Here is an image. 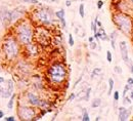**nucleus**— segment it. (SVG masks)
I'll list each match as a JSON object with an SVG mask.
<instances>
[{"instance_id":"1","label":"nucleus","mask_w":133,"mask_h":121,"mask_svg":"<svg viewBox=\"0 0 133 121\" xmlns=\"http://www.w3.org/2000/svg\"><path fill=\"white\" fill-rule=\"evenodd\" d=\"M114 23L125 34H129L132 31V21L128 15L124 14H118L114 15Z\"/></svg>"},{"instance_id":"2","label":"nucleus","mask_w":133,"mask_h":121,"mask_svg":"<svg viewBox=\"0 0 133 121\" xmlns=\"http://www.w3.org/2000/svg\"><path fill=\"white\" fill-rule=\"evenodd\" d=\"M49 76L50 79L54 83H62L66 79L67 71L63 65L61 64H55L49 69Z\"/></svg>"},{"instance_id":"3","label":"nucleus","mask_w":133,"mask_h":121,"mask_svg":"<svg viewBox=\"0 0 133 121\" xmlns=\"http://www.w3.org/2000/svg\"><path fill=\"white\" fill-rule=\"evenodd\" d=\"M18 36L20 41L23 44H30L33 38V32L31 27L28 24L23 23L18 29Z\"/></svg>"},{"instance_id":"4","label":"nucleus","mask_w":133,"mask_h":121,"mask_svg":"<svg viewBox=\"0 0 133 121\" xmlns=\"http://www.w3.org/2000/svg\"><path fill=\"white\" fill-rule=\"evenodd\" d=\"M3 50L5 53L7 58H14L16 54H18V44H16L15 40L14 39H8L4 42L3 45Z\"/></svg>"},{"instance_id":"5","label":"nucleus","mask_w":133,"mask_h":121,"mask_svg":"<svg viewBox=\"0 0 133 121\" xmlns=\"http://www.w3.org/2000/svg\"><path fill=\"white\" fill-rule=\"evenodd\" d=\"M4 82L0 83V94L3 98H8V97H10V94L14 91V82L10 79L5 84H4Z\"/></svg>"},{"instance_id":"6","label":"nucleus","mask_w":133,"mask_h":121,"mask_svg":"<svg viewBox=\"0 0 133 121\" xmlns=\"http://www.w3.org/2000/svg\"><path fill=\"white\" fill-rule=\"evenodd\" d=\"M34 115H35L34 111L32 109H30V108L21 107L19 110V116H20V118L23 120H31V119H33Z\"/></svg>"},{"instance_id":"7","label":"nucleus","mask_w":133,"mask_h":121,"mask_svg":"<svg viewBox=\"0 0 133 121\" xmlns=\"http://www.w3.org/2000/svg\"><path fill=\"white\" fill-rule=\"evenodd\" d=\"M37 15H38V19L40 20V22H42V23H44L46 25H49L51 22H52L51 15H50V12L47 9H40V10H38Z\"/></svg>"},{"instance_id":"8","label":"nucleus","mask_w":133,"mask_h":121,"mask_svg":"<svg viewBox=\"0 0 133 121\" xmlns=\"http://www.w3.org/2000/svg\"><path fill=\"white\" fill-rule=\"evenodd\" d=\"M0 20H1V23L4 27H7L11 22V11L2 9L0 11Z\"/></svg>"},{"instance_id":"9","label":"nucleus","mask_w":133,"mask_h":121,"mask_svg":"<svg viewBox=\"0 0 133 121\" xmlns=\"http://www.w3.org/2000/svg\"><path fill=\"white\" fill-rule=\"evenodd\" d=\"M120 53H121V57L123 60L126 64L129 60V57H128V46H127V42L126 41H121L120 42Z\"/></svg>"},{"instance_id":"10","label":"nucleus","mask_w":133,"mask_h":121,"mask_svg":"<svg viewBox=\"0 0 133 121\" xmlns=\"http://www.w3.org/2000/svg\"><path fill=\"white\" fill-rule=\"evenodd\" d=\"M129 116H130V110L126 109L125 107H121L119 109V115H118L119 120L126 121V120H128V118H129Z\"/></svg>"},{"instance_id":"11","label":"nucleus","mask_w":133,"mask_h":121,"mask_svg":"<svg viewBox=\"0 0 133 121\" xmlns=\"http://www.w3.org/2000/svg\"><path fill=\"white\" fill-rule=\"evenodd\" d=\"M28 101L29 103L33 106H39L40 105V100L35 93H32V92H29L28 93Z\"/></svg>"},{"instance_id":"12","label":"nucleus","mask_w":133,"mask_h":121,"mask_svg":"<svg viewBox=\"0 0 133 121\" xmlns=\"http://www.w3.org/2000/svg\"><path fill=\"white\" fill-rule=\"evenodd\" d=\"M21 15H22V11H19V10L11 11V22H14L15 20H18Z\"/></svg>"},{"instance_id":"13","label":"nucleus","mask_w":133,"mask_h":121,"mask_svg":"<svg viewBox=\"0 0 133 121\" xmlns=\"http://www.w3.org/2000/svg\"><path fill=\"white\" fill-rule=\"evenodd\" d=\"M114 84H115L114 80L112 79V78H110L109 79V92H108L109 96H111V94H112V91H113V88H114Z\"/></svg>"},{"instance_id":"14","label":"nucleus","mask_w":133,"mask_h":121,"mask_svg":"<svg viewBox=\"0 0 133 121\" xmlns=\"http://www.w3.org/2000/svg\"><path fill=\"white\" fill-rule=\"evenodd\" d=\"M79 15H80V16L81 18H84L85 16V11H84V4L83 3H81L80 5H79Z\"/></svg>"},{"instance_id":"15","label":"nucleus","mask_w":133,"mask_h":121,"mask_svg":"<svg viewBox=\"0 0 133 121\" xmlns=\"http://www.w3.org/2000/svg\"><path fill=\"white\" fill-rule=\"evenodd\" d=\"M100 104H101L100 98H95V100H93V102L91 104V107L92 108H97V107H99Z\"/></svg>"},{"instance_id":"16","label":"nucleus","mask_w":133,"mask_h":121,"mask_svg":"<svg viewBox=\"0 0 133 121\" xmlns=\"http://www.w3.org/2000/svg\"><path fill=\"white\" fill-rule=\"evenodd\" d=\"M14 98H15V96L14 94V96L11 97V98H10L9 103H8V105H7V108H8V109H12V108H14Z\"/></svg>"},{"instance_id":"17","label":"nucleus","mask_w":133,"mask_h":121,"mask_svg":"<svg viewBox=\"0 0 133 121\" xmlns=\"http://www.w3.org/2000/svg\"><path fill=\"white\" fill-rule=\"evenodd\" d=\"M55 15H56L58 19L65 18V10L62 9V10H59V11H56V12H55Z\"/></svg>"},{"instance_id":"18","label":"nucleus","mask_w":133,"mask_h":121,"mask_svg":"<svg viewBox=\"0 0 133 121\" xmlns=\"http://www.w3.org/2000/svg\"><path fill=\"white\" fill-rule=\"evenodd\" d=\"M123 104L125 106H128V105H131V98H128V97H124V100H123Z\"/></svg>"},{"instance_id":"19","label":"nucleus","mask_w":133,"mask_h":121,"mask_svg":"<svg viewBox=\"0 0 133 121\" xmlns=\"http://www.w3.org/2000/svg\"><path fill=\"white\" fill-rule=\"evenodd\" d=\"M82 120H83V121H89V120H90V118H89V114L87 113L86 111H84V114H83Z\"/></svg>"},{"instance_id":"20","label":"nucleus","mask_w":133,"mask_h":121,"mask_svg":"<svg viewBox=\"0 0 133 121\" xmlns=\"http://www.w3.org/2000/svg\"><path fill=\"white\" fill-rule=\"evenodd\" d=\"M106 60H108L109 63H112V60H113V57H112L111 51H106Z\"/></svg>"},{"instance_id":"21","label":"nucleus","mask_w":133,"mask_h":121,"mask_svg":"<svg viewBox=\"0 0 133 121\" xmlns=\"http://www.w3.org/2000/svg\"><path fill=\"white\" fill-rule=\"evenodd\" d=\"M91 29H92V31H93L94 34L97 32V29H98V28H97V26H96V24L94 23V22H92V23H91Z\"/></svg>"},{"instance_id":"22","label":"nucleus","mask_w":133,"mask_h":121,"mask_svg":"<svg viewBox=\"0 0 133 121\" xmlns=\"http://www.w3.org/2000/svg\"><path fill=\"white\" fill-rule=\"evenodd\" d=\"M69 44H70L71 46L74 45V38H73L72 34H70V35H69Z\"/></svg>"},{"instance_id":"23","label":"nucleus","mask_w":133,"mask_h":121,"mask_svg":"<svg viewBox=\"0 0 133 121\" xmlns=\"http://www.w3.org/2000/svg\"><path fill=\"white\" fill-rule=\"evenodd\" d=\"M114 71L117 73V74H121V73H122V69L120 68L119 66H116V67L114 68Z\"/></svg>"},{"instance_id":"24","label":"nucleus","mask_w":133,"mask_h":121,"mask_svg":"<svg viewBox=\"0 0 133 121\" xmlns=\"http://www.w3.org/2000/svg\"><path fill=\"white\" fill-rule=\"evenodd\" d=\"M119 98H120V94H119V91H115L114 92V100L116 102L119 101Z\"/></svg>"},{"instance_id":"25","label":"nucleus","mask_w":133,"mask_h":121,"mask_svg":"<svg viewBox=\"0 0 133 121\" xmlns=\"http://www.w3.org/2000/svg\"><path fill=\"white\" fill-rule=\"evenodd\" d=\"M100 72H101V69H99V68L94 69V70H93V73H92V77H94V75H95V74H98V73H100Z\"/></svg>"},{"instance_id":"26","label":"nucleus","mask_w":133,"mask_h":121,"mask_svg":"<svg viewBox=\"0 0 133 121\" xmlns=\"http://www.w3.org/2000/svg\"><path fill=\"white\" fill-rule=\"evenodd\" d=\"M26 3H32V4H38V0H24Z\"/></svg>"},{"instance_id":"27","label":"nucleus","mask_w":133,"mask_h":121,"mask_svg":"<svg viewBox=\"0 0 133 121\" xmlns=\"http://www.w3.org/2000/svg\"><path fill=\"white\" fill-rule=\"evenodd\" d=\"M102 5H104V1H102V0H98L97 1V8L98 9H100L102 7Z\"/></svg>"},{"instance_id":"28","label":"nucleus","mask_w":133,"mask_h":121,"mask_svg":"<svg viewBox=\"0 0 133 121\" xmlns=\"http://www.w3.org/2000/svg\"><path fill=\"white\" fill-rule=\"evenodd\" d=\"M129 84H127L126 86H125V88H124V91H123V97H125L126 96V93H127V91L129 90Z\"/></svg>"},{"instance_id":"29","label":"nucleus","mask_w":133,"mask_h":121,"mask_svg":"<svg viewBox=\"0 0 133 121\" xmlns=\"http://www.w3.org/2000/svg\"><path fill=\"white\" fill-rule=\"evenodd\" d=\"M127 83L129 85H133V78H131V77H129V78L127 79Z\"/></svg>"},{"instance_id":"30","label":"nucleus","mask_w":133,"mask_h":121,"mask_svg":"<svg viewBox=\"0 0 133 121\" xmlns=\"http://www.w3.org/2000/svg\"><path fill=\"white\" fill-rule=\"evenodd\" d=\"M59 20H61V23H62V25H63V28H66V21H65V18H63V19H59Z\"/></svg>"},{"instance_id":"31","label":"nucleus","mask_w":133,"mask_h":121,"mask_svg":"<svg viewBox=\"0 0 133 121\" xmlns=\"http://www.w3.org/2000/svg\"><path fill=\"white\" fill-rule=\"evenodd\" d=\"M4 119H5L6 121H14V120H15L14 116H9V117H7V118H4Z\"/></svg>"},{"instance_id":"32","label":"nucleus","mask_w":133,"mask_h":121,"mask_svg":"<svg viewBox=\"0 0 133 121\" xmlns=\"http://www.w3.org/2000/svg\"><path fill=\"white\" fill-rule=\"evenodd\" d=\"M90 47H91L92 49H95V48H96V43H94V42H90Z\"/></svg>"},{"instance_id":"33","label":"nucleus","mask_w":133,"mask_h":121,"mask_svg":"<svg viewBox=\"0 0 133 121\" xmlns=\"http://www.w3.org/2000/svg\"><path fill=\"white\" fill-rule=\"evenodd\" d=\"M90 91H91V88H88V90H87V92H86V100H88L89 98V96H90Z\"/></svg>"},{"instance_id":"34","label":"nucleus","mask_w":133,"mask_h":121,"mask_svg":"<svg viewBox=\"0 0 133 121\" xmlns=\"http://www.w3.org/2000/svg\"><path fill=\"white\" fill-rule=\"evenodd\" d=\"M75 97H76V96H75V93H72L71 96L69 97V101H72V100H74V98H75Z\"/></svg>"},{"instance_id":"35","label":"nucleus","mask_w":133,"mask_h":121,"mask_svg":"<svg viewBox=\"0 0 133 121\" xmlns=\"http://www.w3.org/2000/svg\"><path fill=\"white\" fill-rule=\"evenodd\" d=\"M94 23H95V24L98 26V27H101V23H100V22H98L97 19H95V22H94Z\"/></svg>"},{"instance_id":"36","label":"nucleus","mask_w":133,"mask_h":121,"mask_svg":"<svg viewBox=\"0 0 133 121\" xmlns=\"http://www.w3.org/2000/svg\"><path fill=\"white\" fill-rule=\"evenodd\" d=\"M66 5L67 6H71V1H70V0H68V1L66 2Z\"/></svg>"},{"instance_id":"37","label":"nucleus","mask_w":133,"mask_h":121,"mask_svg":"<svg viewBox=\"0 0 133 121\" xmlns=\"http://www.w3.org/2000/svg\"><path fill=\"white\" fill-rule=\"evenodd\" d=\"M5 80H4V78L3 77H0V83H2V82H4Z\"/></svg>"},{"instance_id":"38","label":"nucleus","mask_w":133,"mask_h":121,"mask_svg":"<svg viewBox=\"0 0 133 121\" xmlns=\"http://www.w3.org/2000/svg\"><path fill=\"white\" fill-rule=\"evenodd\" d=\"M130 71H131V73L133 74V64L131 65V67H130Z\"/></svg>"},{"instance_id":"39","label":"nucleus","mask_w":133,"mask_h":121,"mask_svg":"<svg viewBox=\"0 0 133 121\" xmlns=\"http://www.w3.org/2000/svg\"><path fill=\"white\" fill-rule=\"evenodd\" d=\"M3 115H4V114H3V112H2V111H0V118H2V117H3Z\"/></svg>"},{"instance_id":"40","label":"nucleus","mask_w":133,"mask_h":121,"mask_svg":"<svg viewBox=\"0 0 133 121\" xmlns=\"http://www.w3.org/2000/svg\"><path fill=\"white\" fill-rule=\"evenodd\" d=\"M130 98L133 100V91H131V93H130Z\"/></svg>"},{"instance_id":"41","label":"nucleus","mask_w":133,"mask_h":121,"mask_svg":"<svg viewBox=\"0 0 133 121\" xmlns=\"http://www.w3.org/2000/svg\"><path fill=\"white\" fill-rule=\"evenodd\" d=\"M92 41H93V38L90 37V38H89V42H92Z\"/></svg>"},{"instance_id":"42","label":"nucleus","mask_w":133,"mask_h":121,"mask_svg":"<svg viewBox=\"0 0 133 121\" xmlns=\"http://www.w3.org/2000/svg\"><path fill=\"white\" fill-rule=\"evenodd\" d=\"M132 2H133V0H132Z\"/></svg>"}]
</instances>
